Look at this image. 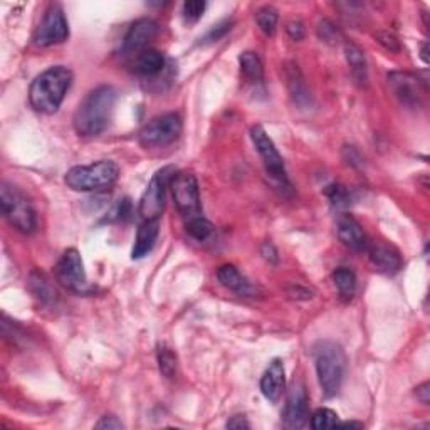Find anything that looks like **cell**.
Listing matches in <instances>:
<instances>
[{
  "label": "cell",
  "instance_id": "4",
  "mask_svg": "<svg viewBox=\"0 0 430 430\" xmlns=\"http://www.w3.org/2000/svg\"><path fill=\"white\" fill-rule=\"evenodd\" d=\"M120 167L113 160H100L91 165L73 167L64 177L69 189L76 192H101L116 184Z\"/></svg>",
  "mask_w": 430,
  "mask_h": 430
},
{
  "label": "cell",
  "instance_id": "27",
  "mask_svg": "<svg viewBox=\"0 0 430 430\" xmlns=\"http://www.w3.org/2000/svg\"><path fill=\"white\" fill-rule=\"evenodd\" d=\"M31 288H32V293L36 294V298H39L41 303H44V305H53L56 301V291L49 286L48 279L42 278V276H37V274L32 276Z\"/></svg>",
  "mask_w": 430,
  "mask_h": 430
},
{
  "label": "cell",
  "instance_id": "5",
  "mask_svg": "<svg viewBox=\"0 0 430 430\" xmlns=\"http://www.w3.org/2000/svg\"><path fill=\"white\" fill-rule=\"evenodd\" d=\"M0 205L7 222L22 234H32L37 229L36 210L31 200L17 187L4 182L0 189Z\"/></svg>",
  "mask_w": 430,
  "mask_h": 430
},
{
  "label": "cell",
  "instance_id": "38",
  "mask_svg": "<svg viewBox=\"0 0 430 430\" xmlns=\"http://www.w3.org/2000/svg\"><path fill=\"white\" fill-rule=\"evenodd\" d=\"M229 429H251V424L247 422V419L244 415H236L227 422Z\"/></svg>",
  "mask_w": 430,
  "mask_h": 430
},
{
  "label": "cell",
  "instance_id": "17",
  "mask_svg": "<svg viewBox=\"0 0 430 430\" xmlns=\"http://www.w3.org/2000/svg\"><path fill=\"white\" fill-rule=\"evenodd\" d=\"M389 84L394 95L407 106H415L420 101L419 79L409 73L389 74Z\"/></svg>",
  "mask_w": 430,
  "mask_h": 430
},
{
  "label": "cell",
  "instance_id": "7",
  "mask_svg": "<svg viewBox=\"0 0 430 430\" xmlns=\"http://www.w3.org/2000/svg\"><path fill=\"white\" fill-rule=\"evenodd\" d=\"M182 118L179 113H165L150 120L147 125L140 130L138 142L145 148L167 147L179 140L182 133Z\"/></svg>",
  "mask_w": 430,
  "mask_h": 430
},
{
  "label": "cell",
  "instance_id": "18",
  "mask_svg": "<svg viewBox=\"0 0 430 430\" xmlns=\"http://www.w3.org/2000/svg\"><path fill=\"white\" fill-rule=\"evenodd\" d=\"M133 71L145 78H155L165 69V58L160 51L157 49H145L142 53L132 58Z\"/></svg>",
  "mask_w": 430,
  "mask_h": 430
},
{
  "label": "cell",
  "instance_id": "3",
  "mask_svg": "<svg viewBox=\"0 0 430 430\" xmlns=\"http://www.w3.org/2000/svg\"><path fill=\"white\" fill-rule=\"evenodd\" d=\"M315 365L318 380L326 397H335L341 389L347 370V355L333 341H320L315 347Z\"/></svg>",
  "mask_w": 430,
  "mask_h": 430
},
{
  "label": "cell",
  "instance_id": "1",
  "mask_svg": "<svg viewBox=\"0 0 430 430\" xmlns=\"http://www.w3.org/2000/svg\"><path fill=\"white\" fill-rule=\"evenodd\" d=\"M118 93L113 86H100L84 96L74 113L73 125L79 137H98L108 128Z\"/></svg>",
  "mask_w": 430,
  "mask_h": 430
},
{
  "label": "cell",
  "instance_id": "15",
  "mask_svg": "<svg viewBox=\"0 0 430 430\" xmlns=\"http://www.w3.org/2000/svg\"><path fill=\"white\" fill-rule=\"evenodd\" d=\"M336 232H338L340 241L343 242L348 249L357 251V252L367 251L368 242L370 241H368L363 227L360 226V222L353 217V215H350V214L340 215L338 222H336Z\"/></svg>",
  "mask_w": 430,
  "mask_h": 430
},
{
  "label": "cell",
  "instance_id": "9",
  "mask_svg": "<svg viewBox=\"0 0 430 430\" xmlns=\"http://www.w3.org/2000/svg\"><path fill=\"white\" fill-rule=\"evenodd\" d=\"M174 177V167L162 168L152 177L142 200H140V215H142L143 221H160V215L163 214V209H165L167 187L170 185Z\"/></svg>",
  "mask_w": 430,
  "mask_h": 430
},
{
  "label": "cell",
  "instance_id": "11",
  "mask_svg": "<svg viewBox=\"0 0 430 430\" xmlns=\"http://www.w3.org/2000/svg\"><path fill=\"white\" fill-rule=\"evenodd\" d=\"M69 37V24L66 14L59 4H53L34 32V44L39 48H51V46L63 44Z\"/></svg>",
  "mask_w": 430,
  "mask_h": 430
},
{
  "label": "cell",
  "instance_id": "10",
  "mask_svg": "<svg viewBox=\"0 0 430 430\" xmlns=\"http://www.w3.org/2000/svg\"><path fill=\"white\" fill-rule=\"evenodd\" d=\"M170 189L177 209H179L185 222L204 215L202 202H200L199 182L194 175L187 174V172L177 174L170 182Z\"/></svg>",
  "mask_w": 430,
  "mask_h": 430
},
{
  "label": "cell",
  "instance_id": "13",
  "mask_svg": "<svg viewBox=\"0 0 430 430\" xmlns=\"http://www.w3.org/2000/svg\"><path fill=\"white\" fill-rule=\"evenodd\" d=\"M284 427L286 429H303L308 420V394L305 385L294 383L289 390L286 407H284Z\"/></svg>",
  "mask_w": 430,
  "mask_h": 430
},
{
  "label": "cell",
  "instance_id": "25",
  "mask_svg": "<svg viewBox=\"0 0 430 430\" xmlns=\"http://www.w3.org/2000/svg\"><path fill=\"white\" fill-rule=\"evenodd\" d=\"M185 229H187V232H189V236L192 237V239H195L199 242L207 241L214 232V226L207 221V219L204 217V215L192 219V221H187Z\"/></svg>",
  "mask_w": 430,
  "mask_h": 430
},
{
  "label": "cell",
  "instance_id": "28",
  "mask_svg": "<svg viewBox=\"0 0 430 430\" xmlns=\"http://www.w3.org/2000/svg\"><path fill=\"white\" fill-rule=\"evenodd\" d=\"M338 425H340L338 415L330 409H318L311 417V427L315 430L336 429Z\"/></svg>",
  "mask_w": 430,
  "mask_h": 430
},
{
  "label": "cell",
  "instance_id": "40",
  "mask_svg": "<svg viewBox=\"0 0 430 430\" xmlns=\"http://www.w3.org/2000/svg\"><path fill=\"white\" fill-rule=\"evenodd\" d=\"M263 256H264L268 261H273V263H278V252H276L274 246H273V244H269V242H266V244L263 246Z\"/></svg>",
  "mask_w": 430,
  "mask_h": 430
},
{
  "label": "cell",
  "instance_id": "20",
  "mask_svg": "<svg viewBox=\"0 0 430 430\" xmlns=\"http://www.w3.org/2000/svg\"><path fill=\"white\" fill-rule=\"evenodd\" d=\"M217 279L221 281L222 286H226L231 291L241 294V296H251L254 294V286L247 281L241 271L232 264H224L217 271Z\"/></svg>",
  "mask_w": 430,
  "mask_h": 430
},
{
  "label": "cell",
  "instance_id": "34",
  "mask_svg": "<svg viewBox=\"0 0 430 430\" xmlns=\"http://www.w3.org/2000/svg\"><path fill=\"white\" fill-rule=\"evenodd\" d=\"M231 27H232V21H224V22H221V24L215 26L214 29L210 31L207 36H205L204 41L205 42H217L221 37H224L229 31H231Z\"/></svg>",
  "mask_w": 430,
  "mask_h": 430
},
{
  "label": "cell",
  "instance_id": "23",
  "mask_svg": "<svg viewBox=\"0 0 430 430\" xmlns=\"http://www.w3.org/2000/svg\"><path fill=\"white\" fill-rule=\"evenodd\" d=\"M333 281L341 298L350 301V299L355 296V291H357V276H355L352 269L348 268L336 269L333 273Z\"/></svg>",
  "mask_w": 430,
  "mask_h": 430
},
{
  "label": "cell",
  "instance_id": "29",
  "mask_svg": "<svg viewBox=\"0 0 430 430\" xmlns=\"http://www.w3.org/2000/svg\"><path fill=\"white\" fill-rule=\"evenodd\" d=\"M288 83H289V88H291V96L296 98L298 103H301V100H308V98L301 95V91L305 93V95H308V93H306L305 83H303L301 79V74L298 71V66H293V69H289L288 71Z\"/></svg>",
  "mask_w": 430,
  "mask_h": 430
},
{
  "label": "cell",
  "instance_id": "6",
  "mask_svg": "<svg viewBox=\"0 0 430 430\" xmlns=\"http://www.w3.org/2000/svg\"><path fill=\"white\" fill-rule=\"evenodd\" d=\"M251 138L252 143L259 153L261 158L264 162V168L266 174L273 184L281 190H291V184H289L288 174H286V167H284V160L281 157V153L278 152L276 145L266 130L261 125H256L251 128Z\"/></svg>",
  "mask_w": 430,
  "mask_h": 430
},
{
  "label": "cell",
  "instance_id": "35",
  "mask_svg": "<svg viewBox=\"0 0 430 430\" xmlns=\"http://www.w3.org/2000/svg\"><path fill=\"white\" fill-rule=\"evenodd\" d=\"M130 210V200H120V204L116 205V207L110 212V217H108V221L113 222V221H120V219H125L126 214H128Z\"/></svg>",
  "mask_w": 430,
  "mask_h": 430
},
{
  "label": "cell",
  "instance_id": "12",
  "mask_svg": "<svg viewBox=\"0 0 430 430\" xmlns=\"http://www.w3.org/2000/svg\"><path fill=\"white\" fill-rule=\"evenodd\" d=\"M158 34V24L153 19H138L137 22H133L128 32H126L123 41V51L125 56H137L142 51L148 49V44L155 39Z\"/></svg>",
  "mask_w": 430,
  "mask_h": 430
},
{
  "label": "cell",
  "instance_id": "24",
  "mask_svg": "<svg viewBox=\"0 0 430 430\" xmlns=\"http://www.w3.org/2000/svg\"><path fill=\"white\" fill-rule=\"evenodd\" d=\"M278 11L273 6H264L256 12V22L259 26V29L264 32L266 36H273L278 27Z\"/></svg>",
  "mask_w": 430,
  "mask_h": 430
},
{
  "label": "cell",
  "instance_id": "2",
  "mask_svg": "<svg viewBox=\"0 0 430 430\" xmlns=\"http://www.w3.org/2000/svg\"><path fill=\"white\" fill-rule=\"evenodd\" d=\"M73 83V73L66 66H53L41 73L31 84L29 101L36 111L54 115L63 105Z\"/></svg>",
  "mask_w": 430,
  "mask_h": 430
},
{
  "label": "cell",
  "instance_id": "41",
  "mask_svg": "<svg viewBox=\"0 0 430 430\" xmlns=\"http://www.w3.org/2000/svg\"><path fill=\"white\" fill-rule=\"evenodd\" d=\"M422 59L425 61V63H429V56H427V44H424V48H422Z\"/></svg>",
  "mask_w": 430,
  "mask_h": 430
},
{
  "label": "cell",
  "instance_id": "33",
  "mask_svg": "<svg viewBox=\"0 0 430 430\" xmlns=\"http://www.w3.org/2000/svg\"><path fill=\"white\" fill-rule=\"evenodd\" d=\"M326 194H328L331 204L336 205V207H341V205L348 204V192L345 190L343 187H340V185L330 187Z\"/></svg>",
  "mask_w": 430,
  "mask_h": 430
},
{
  "label": "cell",
  "instance_id": "22",
  "mask_svg": "<svg viewBox=\"0 0 430 430\" xmlns=\"http://www.w3.org/2000/svg\"><path fill=\"white\" fill-rule=\"evenodd\" d=\"M239 66H241L242 76H244L249 83L263 81L264 68H263V61H261L257 53H252V51L242 53L239 58Z\"/></svg>",
  "mask_w": 430,
  "mask_h": 430
},
{
  "label": "cell",
  "instance_id": "19",
  "mask_svg": "<svg viewBox=\"0 0 430 430\" xmlns=\"http://www.w3.org/2000/svg\"><path fill=\"white\" fill-rule=\"evenodd\" d=\"M160 234V221H143L137 231V239L132 251L133 259H143L153 251Z\"/></svg>",
  "mask_w": 430,
  "mask_h": 430
},
{
  "label": "cell",
  "instance_id": "31",
  "mask_svg": "<svg viewBox=\"0 0 430 430\" xmlns=\"http://www.w3.org/2000/svg\"><path fill=\"white\" fill-rule=\"evenodd\" d=\"M318 36H320L321 41L330 42V44H336V42L341 39L340 29L330 21L320 22V26H318Z\"/></svg>",
  "mask_w": 430,
  "mask_h": 430
},
{
  "label": "cell",
  "instance_id": "32",
  "mask_svg": "<svg viewBox=\"0 0 430 430\" xmlns=\"http://www.w3.org/2000/svg\"><path fill=\"white\" fill-rule=\"evenodd\" d=\"M377 39L383 46V48L392 51V53H399L400 51V41H399V37L394 34V32H390V31L378 32Z\"/></svg>",
  "mask_w": 430,
  "mask_h": 430
},
{
  "label": "cell",
  "instance_id": "30",
  "mask_svg": "<svg viewBox=\"0 0 430 430\" xmlns=\"http://www.w3.org/2000/svg\"><path fill=\"white\" fill-rule=\"evenodd\" d=\"M207 4L204 0H189L184 4V17L189 22H197L204 16Z\"/></svg>",
  "mask_w": 430,
  "mask_h": 430
},
{
  "label": "cell",
  "instance_id": "37",
  "mask_svg": "<svg viewBox=\"0 0 430 430\" xmlns=\"http://www.w3.org/2000/svg\"><path fill=\"white\" fill-rule=\"evenodd\" d=\"M96 429H115V430H120V429H123V424L120 422L118 419L115 417V415H105V417H103L100 422H98L96 425H95Z\"/></svg>",
  "mask_w": 430,
  "mask_h": 430
},
{
  "label": "cell",
  "instance_id": "16",
  "mask_svg": "<svg viewBox=\"0 0 430 430\" xmlns=\"http://www.w3.org/2000/svg\"><path fill=\"white\" fill-rule=\"evenodd\" d=\"M284 387H286V370H284V363L281 360L276 358L269 363L268 370L261 378V392L266 399L276 404L283 397Z\"/></svg>",
  "mask_w": 430,
  "mask_h": 430
},
{
  "label": "cell",
  "instance_id": "36",
  "mask_svg": "<svg viewBox=\"0 0 430 430\" xmlns=\"http://www.w3.org/2000/svg\"><path fill=\"white\" fill-rule=\"evenodd\" d=\"M286 31L293 41H301L303 37H305V26H303V22L299 21L289 22Z\"/></svg>",
  "mask_w": 430,
  "mask_h": 430
},
{
  "label": "cell",
  "instance_id": "39",
  "mask_svg": "<svg viewBox=\"0 0 430 430\" xmlns=\"http://www.w3.org/2000/svg\"><path fill=\"white\" fill-rule=\"evenodd\" d=\"M417 399L422 402L424 405H429V402H430V385L427 382L422 383L420 387H417Z\"/></svg>",
  "mask_w": 430,
  "mask_h": 430
},
{
  "label": "cell",
  "instance_id": "26",
  "mask_svg": "<svg viewBox=\"0 0 430 430\" xmlns=\"http://www.w3.org/2000/svg\"><path fill=\"white\" fill-rule=\"evenodd\" d=\"M158 368H160L162 375L167 378H174L177 375V367H179V360L177 355L172 352L168 347H158Z\"/></svg>",
  "mask_w": 430,
  "mask_h": 430
},
{
  "label": "cell",
  "instance_id": "8",
  "mask_svg": "<svg viewBox=\"0 0 430 430\" xmlns=\"http://www.w3.org/2000/svg\"><path fill=\"white\" fill-rule=\"evenodd\" d=\"M56 279L63 288L74 294H90L93 286L88 281L86 271H84L83 257L76 249L64 251L61 259L56 264Z\"/></svg>",
  "mask_w": 430,
  "mask_h": 430
},
{
  "label": "cell",
  "instance_id": "14",
  "mask_svg": "<svg viewBox=\"0 0 430 430\" xmlns=\"http://www.w3.org/2000/svg\"><path fill=\"white\" fill-rule=\"evenodd\" d=\"M370 263L375 266L378 273L395 274L402 269V256L399 249L387 242H368L367 251Z\"/></svg>",
  "mask_w": 430,
  "mask_h": 430
},
{
  "label": "cell",
  "instance_id": "21",
  "mask_svg": "<svg viewBox=\"0 0 430 430\" xmlns=\"http://www.w3.org/2000/svg\"><path fill=\"white\" fill-rule=\"evenodd\" d=\"M345 56H347V63L350 69H352L353 78L357 79V83L365 84L368 79V68L367 59H365L363 51L355 44L345 46Z\"/></svg>",
  "mask_w": 430,
  "mask_h": 430
}]
</instances>
